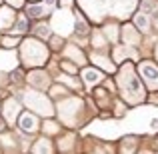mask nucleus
I'll list each match as a JSON object with an SVG mask.
<instances>
[{"label": "nucleus", "mask_w": 158, "mask_h": 154, "mask_svg": "<svg viewBox=\"0 0 158 154\" xmlns=\"http://www.w3.org/2000/svg\"><path fill=\"white\" fill-rule=\"evenodd\" d=\"M122 80H120V88L124 90V94H126L130 100L134 102H140L142 100V88H140V82L136 80V76L132 74L130 68H124L122 72Z\"/></svg>", "instance_id": "nucleus-1"}, {"label": "nucleus", "mask_w": 158, "mask_h": 154, "mask_svg": "<svg viewBox=\"0 0 158 154\" xmlns=\"http://www.w3.org/2000/svg\"><path fill=\"white\" fill-rule=\"evenodd\" d=\"M140 74L144 76L150 88H158V68L152 62H140Z\"/></svg>", "instance_id": "nucleus-2"}, {"label": "nucleus", "mask_w": 158, "mask_h": 154, "mask_svg": "<svg viewBox=\"0 0 158 154\" xmlns=\"http://www.w3.org/2000/svg\"><path fill=\"white\" fill-rule=\"evenodd\" d=\"M20 128H22L24 132H34L36 128H38V120H36V116L32 114H22L20 116Z\"/></svg>", "instance_id": "nucleus-3"}, {"label": "nucleus", "mask_w": 158, "mask_h": 154, "mask_svg": "<svg viewBox=\"0 0 158 154\" xmlns=\"http://www.w3.org/2000/svg\"><path fill=\"white\" fill-rule=\"evenodd\" d=\"M134 22H136V26H138L142 32H146L148 28H150V22H148V16H146V14H142V12L134 16Z\"/></svg>", "instance_id": "nucleus-4"}, {"label": "nucleus", "mask_w": 158, "mask_h": 154, "mask_svg": "<svg viewBox=\"0 0 158 154\" xmlns=\"http://www.w3.org/2000/svg\"><path fill=\"white\" fill-rule=\"evenodd\" d=\"M82 76H84V80H86V84H96L98 80H100V72H96V70H84L82 72Z\"/></svg>", "instance_id": "nucleus-5"}, {"label": "nucleus", "mask_w": 158, "mask_h": 154, "mask_svg": "<svg viewBox=\"0 0 158 154\" xmlns=\"http://www.w3.org/2000/svg\"><path fill=\"white\" fill-rule=\"evenodd\" d=\"M26 28H28L26 18H20V20H18V24H16V28H14V32H16V34H20V32H24Z\"/></svg>", "instance_id": "nucleus-6"}, {"label": "nucleus", "mask_w": 158, "mask_h": 154, "mask_svg": "<svg viewBox=\"0 0 158 154\" xmlns=\"http://www.w3.org/2000/svg\"><path fill=\"white\" fill-rule=\"evenodd\" d=\"M36 32H38L40 36H48V28L46 26H36Z\"/></svg>", "instance_id": "nucleus-7"}, {"label": "nucleus", "mask_w": 158, "mask_h": 154, "mask_svg": "<svg viewBox=\"0 0 158 154\" xmlns=\"http://www.w3.org/2000/svg\"><path fill=\"white\" fill-rule=\"evenodd\" d=\"M4 44L10 46V44H16V38H4Z\"/></svg>", "instance_id": "nucleus-8"}, {"label": "nucleus", "mask_w": 158, "mask_h": 154, "mask_svg": "<svg viewBox=\"0 0 158 154\" xmlns=\"http://www.w3.org/2000/svg\"><path fill=\"white\" fill-rule=\"evenodd\" d=\"M8 2H12V4H14V6H20V4H22L24 0H8Z\"/></svg>", "instance_id": "nucleus-9"}, {"label": "nucleus", "mask_w": 158, "mask_h": 154, "mask_svg": "<svg viewBox=\"0 0 158 154\" xmlns=\"http://www.w3.org/2000/svg\"><path fill=\"white\" fill-rule=\"evenodd\" d=\"M2 128H4V122H2V120H0V130H2Z\"/></svg>", "instance_id": "nucleus-10"}, {"label": "nucleus", "mask_w": 158, "mask_h": 154, "mask_svg": "<svg viewBox=\"0 0 158 154\" xmlns=\"http://www.w3.org/2000/svg\"><path fill=\"white\" fill-rule=\"evenodd\" d=\"M64 2H68V0H64Z\"/></svg>", "instance_id": "nucleus-11"}]
</instances>
